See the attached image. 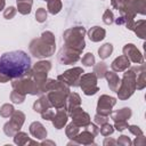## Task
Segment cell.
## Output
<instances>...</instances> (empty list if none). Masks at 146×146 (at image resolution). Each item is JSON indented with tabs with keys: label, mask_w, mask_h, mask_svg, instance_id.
Returning a JSON list of instances; mask_svg holds the SVG:
<instances>
[{
	"label": "cell",
	"mask_w": 146,
	"mask_h": 146,
	"mask_svg": "<svg viewBox=\"0 0 146 146\" xmlns=\"http://www.w3.org/2000/svg\"><path fill=\"white\" fill-rule=\"evenodd\" d=\"M31 68V58L23 50H13L1 55L0 73L10 80L22 78Z\"/></svg>",
	"instance_id": "6da1fadb"
},
{
	"label": "cell",
	"mask_w": 146,
	"mask_h": 146,
	"mask_svg": "<svg viewBox=\"0 0 146 146\" xmlns=\"http://www.w3.org/2000/svg\"><path fill=\"white\" fill-rule=\"evenodd\" d=\"M120 16L114 18L115 24L124 25L128 30L131 29L137 14H146V0H124L119 9Z\"/></svg>",
	"instance_id": "7a4b0ae2"
},
{
	"label": "cell",
	"mask_w": 146,
	"mask_h": 146,
	"mask_svg": "<svg viewBox=\"0 0 146 146\" xmlns=\"http://www.w3.org/2000/svg\"><path fill=\"white\" fill-rule=\"evenodd\" d=\"M29 49L35 58H46L52 56L56 50V39L54 33L50 31L42 32L40 38H35L30 42Z\"/></svg>",
	"instance_id": "3957f363"
},
{
	"label": "cell",
	"mask_w": 146,
	"mask_h": 146,
	"mask_svg": "<svg viewBox=\"0 0 146 146\" xmlns=\"http://www.w3.org/2000/svg\"><path fill=\"white\" fill-rule=\"evenodd\" d=\"M86 33L87 31L83 26H74L65 30L63 33L64 46L70 47L82 54L83 49L86 48V41H84Z\"/></svg>",
	"instance_id": "277c9868"
},
{
	"label": "cell",
	"mask_w": 146,
	"mask_h": 146,
	"mask_svg": "<svg viewBox=\"0 0 146 146\" xmlns=\"http://www.w3.org/2000/svg\"><path fill=\"white\" fill-rule=\"evenodd\" d=\"M136 91V73L132 68H128L123 73V78L116 90L120 100H127Z\"/></svg>",
	"instance_id": "5b68a950"
},
{
	"label": "cell",
	"mask_w": 146,
	"mask_h": 146,
	"mask_svg": "<svg viewBox=\"0 0 146 146\" xmlns=\"http://www.w3.org/2000/svg\"><path fill=\"white\" fill-rule=\"evenodd\" d=\"M11 87L14 90H17L18 92H22L24 95H41V91L38 87V84L34 82V80L31 78V75L26 72L22 78L14 79L11 81Z\"/></svg>",
	"instance_id": "8992f818"
},
{
	"label": "cell",
	"mask_w": 146,
	"mask_h": 146,
	"mask_svg": "<svg viewBox=\"0 0 146 146\" xmlns=\"http://www.w3.org/2000/svg\"><path fill=\"white\" fill-rule=\"evenodd\" d=\"M25 122V114L22 111H14L10 116V120L3 124V132L8 137H14L18 132Z\"/></svg>",
	"instance_id": "52a82bcc"
},
{
	"label": "cell",
	"mask_w": 146,
	"mask_h": 146,
	"mask_svg": "<svg viewBox=\"0 0 146 146\" xmlns=\"http://www.w3.org/2000/svg\"><path fill=\"white\" fill-rule=\"evenodd\" d=\"M97 76L95 73H83L79 81V87L82 89L83 94L87 96H92L99 91L97 86Z\"/></svg>",
	"instance_id": "ba28073f"
},
{
	"label": "cell",
	"mask_w": 146,
	"mask_h": 146,
	"mask_svg": "<svg viewBox=\"0 0 146 146\" xmlns=\"http://www.w3.org/2000/svg\"><path fill=\"white\" fill-rule=\"evenodd\" d=\"M84 73L82 67H72L67 71H65L63 74H59L57 76V80L62 81L63 83H65L68 87H79V81L81 75Z\"/></svg>",
	"instance_id": "9c48e42d"
},
{
	"label": "cell",
	"mask_w": 146,
	"mask_h": 146,
	"mask_svg": "<svg viewBox=\"0 0 146 146\" xmlns=\"http://www.w3.org/2000/svg\"><path fill=\"white\" fill-rule=\"evenodd\" d=\"M116 104V99L112 96L108 95H102L98 98V103H97V114L104 115V116H110L113 106Z\"/></svg>",
	"instance_id": "30bf717a"
},
{
	"label": "cell",
	"mask_w": 146,
	"mask_h": 146,
	"mask_svg": "<svg viewBox=\"0 0 146 146\" xmlns=\"http://www.w3.org/2000/svg\"><path fill=\"white\" fill-rule=\"evenodd\" d=\"M80 55H81V52H79L70 47L63 46L58 52V60L64 65H71V64L76 63L80 59Z\"/></svg>",
	"instance_id": "8fae6325"
},
{
	"label": "cell",
	"mask_w": 146,
	"mask_h": 146,
	"mask_svg": "<svg viewBox=\"0 0 146 146\" xmlns=\"http://www.w3.org/2000/svg\"><path fill=\"white\" fill-rule=\"evenodd\" d=\"M68 116L72 117V122L78 125L79 128H84L87 124H89L91 121H90V116L87 112H84L82 110L81 106L79 107H75L74 110H72L71 112H68Z\"/></svg>",
	"instance_id": "7c38bea8"
},
{
	"label": "cell",
	"mask_w": 146,
	"mask_h": 146,
	"mask_svg": "<svg viewBox=\"0 0 146 146\" xmlns=\"http://www.w3.org/2000/svg\"><path fill=\"white\" fill-rule=\"evenodd\" d=\"M123 55L128 57V59L135 64H143L144 63V56L139 51V49L133 43H127L122 48Z\"/></svg>",
	"instance_id": "4fadbf2b"
},
{
	"label": "cell",
	"mask_w": 146,
	"mask_h": 146,
	"mask_svg": "<svg viewBox=\"0 0 146 146\" xmlns=\"http://www.w3.org/2000/svg\"><path fill=\"white\" fill-rule=\"evenodd\" d=\"M95 137L96 136L84 129L82 132H79L73 139H71L68 145H96Z\"/></svg>",
	"instance_id": "5bb4252c"
},
{
	"label": "cell",
	"mask_w": 146,
	"mask_h": 146,
	"mask_svg": "<svg viewBox=\"0 0 146 146\" xmlns=\"http://www.w3.org/2000/svg\"><path fill=\"white\" fill-rule=\"evenodd\" d=\"M68 121V113L67 111L64 108H58L57 112L54 114L52 119H51V122H52V125L56 128V129H63L64 125L67 123Z\"/></svg>",
	"instance_id": "9a60e30c"
},
{
	"label": "cell",
	"mask_w": 146,
	"mask_h": 146,
	"mask_svg": "<svg viewBox=\"0 0 146 146\" xmlns=\"http://www.w3.org/2000/svg\"><path fill=\"white\" fill-rule=\"evenodd\" d=\"M30 133L35 138V139H44L47 137V129L43 127V124L39 121H34L30 124L29 127Z\"/></svg>",
	"instance_id": "2e32d148"
},
{
	"label": "cell",
	"mask_w": 146,
	"mask_h": 146,
	"mask_svg": "<svg viewBox=\"0 0 146 146\" xmlns=\"http://www.w3.org/2000/svg\"><path fill=\"white\" fill-rule=\"evenodd\" d=\"M130 63L131 62L128 59V57H125L124 55H121L112 62L111 68L114 72H124L125 70H128L130 67Z\"/></svg>",
	"instance_id": "e0dca14e"
},
{
	"label": "cell",
	"mask_w": 146,
	"mask_h": 146,
	"mask_svg": "<svg viewBox=\"0 0 146 146\" xmlns=\"http://www.w3.org/2000/svg\"><path fill=\"white\" fill-rule=\"evenodd\" d=\"M132 115V111L130 107H123L121 110L111 112V117L114 122L116 121H128Z\"/></svg>",
	"instance_id": "ac0fdd59"
},
{
	"label": "cell",
	"mask_w": 146,
	"mask_h": 146,
	"mask_svg": "<svg viewBox=\"0 0 146 146\" xmlns=\"http://www.w3.org/2000/svg\"><path fill=\"white\" fill-rule=\"evenodd\" d=\"M105 35H106V31L100 26H92L88 31V36H89L90 41H92V42H99V41L104 40Z\"/></svg>",
	"instance_id": "d6986e66"
},
{
	"label": "cell",
	"mask_w": 146,
	"mask_h": 146,
	"mask_svg": "<svg viewBox=\"0 0 146 146\" xmlns=\"http://www.w3.org/2000/svg\"><path fill=\"white\" fill-rule=\"evenodd\" d=\"M105 78L107 80V84H108L110 90L116 92V90L120 86V82H121V79L119 78V75L114 71H107L105 73Z\"/></svg>",
	"instance_id": "ffe728a7"
},
{
	"label": "cell",
	"mask_w": 146,
	"mask_h": 146,
	"mask_svg": "<svg viewBox=\"0 0 146 146\" xmlns=\"http://www.w3.org/2000/svg\"><path fill=\"white\" fill-rule=\"evenodd\" d=\"M81 106V98L79 96V94L76 92H70L67 98H66V104H65V110L68 112H71L72 110H74L75 107Z\"/></svg>",
	"instance_id": "44dd1931"
},
{
	"label": "cell",
	"mask_w": 146,
	"mask_h": 146,
	"mask_svg": "<svg viewBox=\"0 0 146 146\" xmlns=\"http://www.w3.org/2000/svg\"><path fill=\"white\" fill-rule=\"evenodd\" d=\"M48 108H51V105H50V103H49V100H48V98H47L46 95L41 96L33 104V111L36 112V113H40V114L42 112H44L46 110H48Z\"/></svg>",
	"instance_id": "7402d4cb"
},
{
	"label": "cell",
	"mask_w": 146,
	"mask_h": 146,
	"mask_svg": "<svg viewBox=\"0 0 146 146\" xmlns=\"http://www.w3.org/2000/svg\"><path fill=\"white\" fill-rule=\"evenodd\" d=\"M130 30L133 31L135 34L137 36H139L140 39H145L146 38L145 36L146 35L145 34V32H146V21L145 19H139L137 22H133V24H132Z\"/></svg>",
	"instance_id": "603a6c76"
},
{
	"label": "cell",
	"mask_w": 146,
	"mask_h": 146,
	"mask_svg": "<svg viewBox=\"0 0 146 146\" xmlns=\"http://www.w3.org/2000/svg\"><path fill=\"white\" fill-rule=\"evenodd\" d=\"M62 1L60 0H48L47 1V9L51 15H56L62 10Z\"/></svg>",
	"instance_id": "cb8c5ba5"
},
{
	"label": "cell",
	"mask_w": 146,
	"mask_h": 146,
	"mask_svg": "<svg viewBox=\"0 0 146 146\" xmlns=\"http://www.w3.org/2000/svg\"><path fill=\"white\" fill-rule=\"evenodd\" d=\"M113 52V44L107 42V43H104L103 46L99 47L98 49V55L100 57V59H106L111 56V54Z\"/></svg>",
	"instance_id": "d4e9b609"
},
{
	"label": "cell",
	"mask_w": 146,
	"mask_h": 146,
	"mask_svg": "<svg viewBox=\"0 0 146 146\" xmlns=\"http://www.w3.org/2000/svg\"><path fill=\"white\" fill-rule=\"evenodd\" d=\"M30 141V137L27 136L26 132L23 131H18L14 135V143L18 146H24Z\"/></svg>",
	"instance_id": "484cf974"
},
{
	"label": "cell",
	"mask_w": 146,
	"mask_h": 146,
	"mask_svg": "<svg viewBox=\"0 0 146 146\" xmlns=\"http://www.w3.org/2000/svg\"><path fill=\"white\" fill-rule=\"evenodd\" d=\"M146 87V70H143L136 74V89L141 90Z\"/></svg>",
	"instance_id": "4316f807"
},
{
	"label": "cell",
	"mask_w": 146,
	"mask_h": 146,
	"mask_svg": "<svg viewBox=\"0 0 146 146\" xmlns=\"http://www.w3.org/2000/svg\"><path fill=\"white\" fill-rule=\"evenodd\" d=\"M107 72V65L104 62H100L96 65H94V73L97 76V79L105 78V73Z\"/></svg>",
	"instance_id": "83f0119b"
},
{
	"label": "cell",
	"mask_w": 146,
	"mask_h": 146,
	"mask_svg": "<svg viewBox=\"0 0 146 146\" xmlns=\"http://www.w3.org/2000/svg\"><path fill=\"white\" fill-rule=\"evenodd\" d=\"M79 132H80L79 127H78V125H75L73 122L68 123V124L66 125V128H65L66 137H67V138H70V139H73V138H74Z\"/></svg>",
	"instance_id": "f1b7e54d"
},
{
	"label": "cell",
	"mask_w": 146,
	"mask_h": 146,
	"mask_svg": "<svg viewBox=\"0 0 146 146\" xmlns=\"http://www.w3.org/2000/svg\"><path fill=\"white\" fill-rule=\"evenodd\" d=\"M32 68L38 70V71H42V72H47V73H48V72L51 70V63H50L49 60H40V62L35 63V64L33 65Z\"/></svg>",
	"instance_id": "f546056e"
},
{
	"label": "cell",
	"mask_w": 146,
	"mask_h": 146,
	"mask_svg": "<svg viewBox=\"0 0 146 146\" xmlns=\"http://www.w3.org/2000/svg\"><path fill=\"white\" fill-rule=\"evenodd\" d=\"M25 96L24 94L22 92H18L17 90H14L10 92V100L14 103V104H22L24 100H25Z\"/></svg>",
	"instance_id": "4dcf8cb0"
},
{
	"label": "cell",
	"mask_w": 146,
	"mask_h": 146,
	"mask_svg": "<svg viewBox=\"0 0 146 146\" xmlns=\"http://www.w3.org/2000/svg\"><path fill=\"white\" fill-rule=\"evenodd\" d=\"M15 108L11 104H3L1 107H0V115L2 117H10L11 114L14 113Z\"/></svg>",
	"instance_id": "1f68e13d"
},
{
	"label": "cell",
	"mask_w": 146,
	"mask_h": 146,
	"mask_svg": "<svg viewBox=\"0 0 146 146\" xmlns=\"http://www.w3.org/2000/svg\"><path fill=\"white\" fill-rule=\"evenodd\" d=\"M32 5L27 2H17V10L22 15H29L31 13Z\"/></svg>",
	"instance_id": "d6a6232c"
},
{
	"label": "cell",
	"mask_w": 146,
	"mask_h": 146,
	"mask_svg": "<svg viewBox=\"0 0 146 146\" xmlns=\"http://www.w3.org/2000/svg\"><path fill=\"white\" fill-rule=\"evenodd\" d=\"M99 132H100L102 136L107 137V136H110V135H112V133L114 132V127H113L112 124H110L108 122H106V123H104V124L100 125Z\"/></svg>",
	"instance_id": "836d02e7"
},
{
	"label": "cell",
	"mask_w": 146,
	"mask_h": 146,
	"mask_svg": "<svg viewBox=\"0 0 146 146\" xmlns=\"http://www.w3.org/2000/svg\"><path fill=\"white\" fill-rule=\"evenodd\" d=\"M81 63L84 65V66H94L96 63H95V56L91 54V52H87L83 57H82V59H81Z\"/></svg>",
	"instance_id": "e575fe53"
},
{
	"label": "cell",
	"mask_w": 146,
	"mask_h": 146,
	"mask_svg": "<svg viewBox=\"0 0 146 146\" xmlns=\"http://www.w3.org/2000/svg\"><path fill=\"white\" fill-rule=\"evenodd\" d=\"M103 22L106 25H111L112 23H114V14L110 8L106 9L104 11V14H103Z\"/></svg>",
	"instance_id": "d590c367"
},
{
	"label": "cell",
	"mask_w": 146,
	"mask_h": 146,
	"mask_svg": "<svg viewBox=\"0 0 146 146\" xmlns=\"http://www.w3.org/2000/svg\"><path fill=\"white\" fill-rule=\"evenodd\" d=\"M35 19H36V22H39V23L46 22V19H47V10H46L44 8H42V7L39 8V9H36Z\"/></svg>",
	"instance_id": "8d00e7d4"
},
{
	"label": "cell",
	"mask_w": 146,
	"mask_h": 146,
	"mask_svg": "<svg viewBox=\"0 0 146 146\" xmlns=\"http://www.w3.org/2000/svg\"><path fill=\"white\" fill-rule=\"evenodd\" d=\"M16 11H17V9H16L15 7L10 6V7H8V8H6V9L3 10V17H5L6 19H11V18L15 17Z\"/></svg>",
	"instance_id": "74e56055"
},
{
	"label": "cell",
	"mask_w": 146,
	"mask_h": 146,
	"mask_svg": "<svg viewBox=\"0 0 146 146\" xmlns=\"http://www.w3.org/2000/svg\"><path fill=\"white\" fill-rule=\"evenodd\" d=\"M116 144L120 145V146H130V145H132V141H131V139H130L128 136L121 135V136L117 138Z\"/></svg>",
	"instance_id": "f35d334b"
},
{
	"label": "cell",
	"mask_w": 146,
	"mask_h": 146,
	"mask_svg": "<svg viewBox=\"0 0 146 146\" xmlns=\"http://www.w3.org/2000/svg\"><path fill=\"white\" fill-rule=\"evenodd\" d=\"M94 121H95V123H96L97 125L100 127L102 124L108 122V116H104V115H100V114H96L95 117H94Z\"/></svg>",
	"instance_id": "ab89813d"
},
{
	"label": "cell",
	"mask_w": 146,
	"mask_h": 146,
	"mask_svg": "<svg viewBox=\"0 0 146 146\" xmlns=\"http://www.w3.org/2000/svg\"><path fill=\"white\" fill-rule=\"evenodd\" d=\"M84 129L86 130H88L89 132H91L94 136H97L98 133H99V128L97 127V124L96 123H89V124H87L86 127H84Z\"/></svg>",
	"instance_id": "60d3db41"
},
{
	"label": "cell",
	"mask_w": 146,
	"mask_h": 146,
	"mask_svg": "<svg viewBox=\"0 0 146 146\" xmlns=\"http://www.w3.org/2000/svg\"><path fill=\"white\" fill-rule=\"evenodd\" d=\"M128 122L127 121H116V122H114V129H116L117 131H123L124 129H127L128 128Z\"/></svg>",
	"instance_id": "b9f144b4"
},
{
	"label": "cell",
	"mask_w": 146,
	"mask_h": 146,
	"mask_svg": "<svg viewBox=\"0 0 146 146\" xmlns=\"http://www.w3.org/2000/svg\"><path fill=\"white\" fill-rule=\"evenodd\" d=\"M127 129H128L132 135H135L136 137H137V136H141V135H144V133H143V130H141L138 125H128Z\"/></svg>",
	"instance_id": "7bdbcfd3"
},
{
	"label": "cell",
	"mask_w": 146,
	"mask_h": 146,
	"mask_svg": "<svg viewBox=\"0 0 146 146\" xmlns=\"http://www.w3.org/2000/svg\"><path fill=\"white\" fill-rule=\"evenodd\" d=\"M54 114H55V112H54L51 108H48V110H46L44 112H42V113H41V116H42V119H43V120L51 121V119H52Z\"/></svg>",
	"instance_id": "ee69618b"
},
{
	"label": "cell",
	"mask_w": 146,
	"mask_h": 146,
	"mask_svg": "<svg viewBox=\"0 0 146 146\" xmlns=\"http://www.w3.org/2000/svg\"><path fill=\"white\" fill-rule=\"evenodd\" d=\"M132 144H133L135 146H144V145L146 144V138L144 137V135H141V136H137L136 139L132 141Z\"/></svg>",
	"instance_id": "f6af8a7d"
},
{
	"label": "cell",
	"mask_w": 146,
	"mask_h": 146,
	"mask_svg": "<svg viewBox=\"0 0 146 146\" xmlns=\"http://www.w3.org/2000/svg\"><path fill=\"white\" fill-rule=\"evenodd\" d=\"M123 1L124 0H111V5H112L113 8H115L116 10H119L120 7H121V5L123 3Z\"/></svg>",
	"instance_id": "bcb514c9"
},
{
	"label": "cell",
	"mask_w": 146,
	"mask_h": 146,
	"mask_svg": "<svg viewBox=\"0 0 146 146\" xmlns=\"http://www.w3.org/2000/svg\"><path fill=\"white\" fill-rule=\"evenodd\" d=\"M116 144V140L115 139H113V138H108V136L104 139V141H103V145L104 146H108V145H115Z\"/></svg>",
	"instance_id": "7dc6e473"
},
{
	"label": "cell",
	"mask_w": 146,
	"mask_h": 146,
	"mask_svg": "<svg viewBox=\"0 0 146 146\" xmlns=\"http://www.w3.org/2000/svg\"><path fill=\"white\" fill-rule=\"evenodd\" d=\"M8 81H10V79H9L8 76L3 75L2 73H0V82H1V83H6V82H8Z\"/></svg>",
	"instance_id": "c3c4849f"
},
{
	"label": "cell",
	"mask_w": 146,
	"mask_h": 146,
	"mask_svg": "<svg viewBox=\"0 0 146 146\" xmlns=\"http://www.w3.org/2000/svg\"><path fill=\"white\" fill-rule=\"evenodd\" d=\"M40 144L41 145H55V143L51 141V140H44V141H41Z\"/></svg>",
	"instance_id": "681fc988"
},
{
	"label": "cell",
	"mask_w": 146,
	"mask_h": 146,
	"mask_svg": "<svg viewBox=\"0 0 146 146\" xmlns=\"http://www.w3.org/2000/svg\"><path fill=\"white\" fill-rule=\"evenodd\" d=\"M5 5H6V0H0V11H1V10H3Z\"/></svg>",
	"instance_id": "f907efd6"
},
{
	"label": "cell",
	"mask_w": 146,
	"mask_h": 146,
	"mask_svg": "<svg viewBox=\"0 0 146 146\" xmlns=\"http://www.w3.org/2000/svg\"><path fill=\"white\" fill-rule=\"evenodd\" d=\"M16 2H27V3H31L33 2V0H16Z\"/></svg>",
	"instance_id": "816d5d0a"
},
{
	"label": "cell",
	"mask_w": 146,
	"mask_h": 146,
	"mask_svg": "<svg viewBox=\"0 0 146 146\" xmlns=\"http://www.w3.org/2000/svg\"><path fill=\"white\" fill-rule=\"evenodd\" d=\"M43 1H48V0H43Z\"/></svg>",
	"instance_id": "f5cc1de1"
}]
</instances>
